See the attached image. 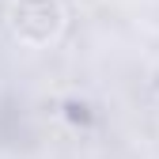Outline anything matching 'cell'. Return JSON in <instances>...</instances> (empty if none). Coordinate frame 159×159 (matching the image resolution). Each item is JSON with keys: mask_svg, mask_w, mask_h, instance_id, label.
Wrapping results in <instances>:
<instances>
[{"mask_svg": "<svg viewBox=\"0 0 159 159\" xmlns=\"http://www.w3.org/2000/svg\"><path fill=\"white\" fill-rule=\"evenodd\" d=\"M4 23H8V34L19 46L46 49L65 34L68 15L61 8V0H11L8 11H4Z\"/></svg>", "mask_w": 159, "mask_h": 159, "instance_id": "cell-1", "label": "cell"}]
</instances>
